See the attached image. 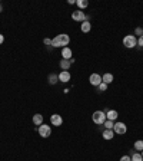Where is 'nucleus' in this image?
Segmentation results:
<instances>
[{"instance_id": "obj_1", "label": "nucleus", "mask_w": 143, "mask_h": 161, "mask_svg": "<svg viewBox=\"0 0 143 161\" xmlns=\"http://www.w3.org/2000/svg\"><path fill=\"white\" fill-rule=\"evenodd\" d=\"M70 43V36L69 35H66V33H60V35H57L52 39V48H66V46Z\"/></svg>"}, {"instance_id": "obj_2", "label": "nucleus", "mask_w": 143, "mask_h": 161, "mask_svg": "<svg viewBox=\"0 0 143 161\" xmlns=\"http://www.w3.org/2000/svg\"><path fill=\"white\" fill-rule=\"evenodd\" d=\"M123 46L125 48H129V49H133L137 46V37L135 35H126L123 37Z\"/></svg>"}, {"instance_id": "obj_3", "label": "nucleus", "mask_w": 143, "mask_h": 161, "mask_svg": "<svg viewBox=\"0 0 143 161\" xmlns=\"http://www.w3.org/2000/svg\"><path fill=\"white\" fill-rule=\"evenodd\" d=\"M92 120H93L94 124L103 125V124H105V121H106V112H103V111H94L93 115H92Z\"/></svg>"}, {"instance_id": "obj_4", "label": "nucleus", "mask_w": 143, "mask_h": 161, "mask_svg": "<svg viewBox=\"0 0 143 161\" xmlns=\"http://www.w3.org/2000/svg\"><path fill=\"white\" fill-rule=\"evenodd\" d=\"M37 132H39V135H40L42 138H49V137L52 135V128H50L49 125L42 124L40 127L37 128Z\"/></svg>"}, {"instance_id": "obj_5", "label": "nucleus", "mask_w": 143, "mask_h": 161, "mask_svg": "<svg viewBox=\"0 0 143 161\" xmlns=\"http://www.w3.org/2000/svg\"><path fill=\"white\" fill-rule=\"evenodd\" d=\"M113 132L114 134H117V135H123V134H126L127 132V127L125 122H114L113 125Z\"/></svg>"}, {"instance_id": "obj_6", "label": "nucleus", "mask_w": 143, "mask_h": 161, "mask_svg": "<svg viewBox=\"0 0 143 161\" xmlns=\"http://www.w3.org/2000/svg\"><path fill=\"white\" fill-rule=\"evenodd\" d=\"M72 19H73L74 22H85L86 20V15L83 10H74V12H72Z\"/></svg>"}, {"instance_id": "obj_7", "label": "nucleus", "mask_w": 143, "mask_h": 161, "mask_svg": "<svg viewBox=\"0 0 143 161\" xmlns=\"http://www.w3.org/2000/svg\"><path fill=\"white\" fill-rule=\"evenodd\" d=\"M89 82H90V85H93V87L97 88L99 85L102 83V76L99 74H92L89 76Z\"/></svg>"}, {"instance_id": "obj_8", "label": "nucleus", "mask_w": 143, "mask_h": 161, "mask_svg": "<svg viewBox=\"0 0 143 161\" xmlns=\"http://www.w3.org/2000/svg\"><path fill=\"white\" fill-rule=\"evenodd\" d=\"M50 124L54 125V127H60V125L63 124V118H62V115H59V114L50 115Z\"/></svg>"}, {"instance_id": "obj_9", "label": "nucleus", "mask_w": 143, "mask_h": 161, "mask_svg": "<svg viewBox=\"0 0 143 161\" xmlns=\"http://www.w3.org/2000/svg\"><path fill=\"white\" fill-rule=\"evenodd\" d=\"M70 78H72V75H70L69 70H62L60 74H59V81H60V82H63V83L69 82Z\"/></svg>"}, {"instance_id": "obj_10", "label": "nucleus", "mask_w": 143, "mask_h": 161, "mask_svg": "<svg viewBox=\"0 0 143 161\" xmlns=\"http://www.w3.org/2000/svg\"><path fill=\"white\" fill-rule=\"evenodd\" d=\"M72 55H73V52H72V49H70L69 46H66V48L62 49V58L66 59V61H70L72 59Z\"/></svg>"}, {"instance_id": "obj_11", "label": "nucleus", "mask_w": 143, "mask_h": 161, "mask_svg": "<svg viewBox=\"0 0 143 161\" xmlns=\"http://www.w3.org/2000/svg\"><path fill=\"white\" fill-rule=\"evenodd\" d=\"M117 117H119V114H117V111H114V109H109V111H106V120H109V121H116L117 120Z\"/></svg>"}, {"instance_id": "obj_12", "label": "nucleus", "mask_w": 143, "mask_h": 161, "mask_svg": "<svg viewBox=\"0 0 143 161\" xmlns=\"http://www.w3.org/2000/svg\"><path fill=\"white\" fill-rule=\"evenodd\" d=\"M90 29H92V23H90L89 20H85L82 25H80V30H82L83 33H89Z\"/></svg>"}, {"instance_id": "obj_13", "label": "nucleus", "mask_w": 143, "mask_h": 161, "mask_svg": "<svg viewBox=\"0 0 143 161\" xmlns=\"http://www.w3.org/2000/svg\"><path fill=\"white\" fill-rule=\"evenodd\" d=\"M33 124L37 125V127H40L43 124V115L42 114H34L33 115Z\"/></svg>"}, {"instance_id": "obj_14", "label": "nucleus", "mask_w": 143, "mask_h": 161, "mask_svg": "<svg viewBox=\"0 0 143 161\" xmlns=\"http://www.w3.org/2000/svg\"><path fill=\"white\" fill-rule=\"evenodd\" d=\"M102 135H103V138H105L106 141H110V140H113L114 132H113V129H105Z\"/></svg>"}, {"instance_id": "obj_15", "label": "nucleus", "mask_w": 143, "mask_h": 161, "mask_svg": "<svg viewBox=\"0 0 143 161\" xmlns=\"http://www.w3.org/2000/svg\"><path fill=\"white\" fill-rule=\"evenodd\" d=\"M102 82H105L106 85L112 83V82H113V75H112V74H105L102 76Z\"/></svg>"}, {"instance_id": "obj_16", "label": "nucleus", "mask_w": 143, "mask_h": 161, "mask_svg": "<svg viewBox=\"0 0 143 161\" xmlns=\"http://www.w3.org/2000/svg\"><path fill=\"white\" fill-rule=\"evenodd\" d=\"M59 66H60L63 70H67L72 66V63H70V61H66V59H62L60 62H59Z\"/></svg>"}, {"instance_id": "obj_17", "label": "nucleus", "mask_w": 143, "mask_h": 161, "mask_svg": "<svg viewBox=\"0 0 143 161\" xmlns=\"http://www.w3.org/2000/svg\"><path fill=\"white\" fill-rule=\"evenodd\" d=\"M49 83L50 85H56L57 82H59V75H56V74H50L49 75Z\"/></svg>"}, {"instance_id": "obj_18", "label": "nucleus", "mask_w": 143, "mask_h": 161, "mask_svg": "<svg viewBox=\"0 0 143 161\" xmlns=\"http://www.w3.org/2000/svg\"><path fill=\"white\" fill-rule=\"evenodd\" d=\"M76 4L79 6V10H83V9H86L89 6V2H87V0H77Z\"/></svg>"}, {"instance_id": "obj_19", "label": "nucleus", "mask_w": 143, "mask_h": 161, "mask_svg": "<svg viewBox=\"0 0 143 161\" xmlns=\"http://www.w3.org/2000/svg\"><path fill=\"white\" fill-rule=\"evenodd\" d=\"M133 147H135L136 153H142V151H143V141H142V140H140V141H136Z\"/></svg>"}, {"instance_id": "obj_20", "label": "nucleus", "mask_w": 143, "mask_h": 161, "mask_svg": "<svg viewBox=\"0 0 143 161\" xmlns=\"http://www.w3.org/2000/svg\"><path fill=\"white\" fill-rule=\"evenodd\" d=\"M130 158H132V161H143V157L140 153H133L130 155Z\"/></svg>"}, {"instance_id": "obj_21", "label": "nucleus", "mask_w": 143, "mask_h": 161, "mask_svg": "<svg viewBox=\"0 0 143 161\" xmlns=\"http://www.w3.org/2000/svg\"><path fill=\"white\" fill-rule=\"evenodd\" d=\"M105 129H113V125H114V122L113 121H109V120H106L105 121Z\"/></svg>"}, {"instance_id": "obj_22", "label": "nucleus", "mask_w": 143, "mask_h": 161, "mask_svg": "<svg viewBox=\"0 0 143 161\" xmlns=\"http://www.w3.org/2000/svg\"><path fill=\"white\" fill-rule=\"evenodd\" d=\"M97 89H99V92H106L107 91V85L105 82H102L100 85L97 87Z\"/></svg>"}, {"instance_id": "obj_23", "label": "nucleus", "mask_w": 143, "mask_h": 161, "mask_svg": "<svg viewBox=\"0 0 143 161\" xmlns=\"http://www.w3.org/2000/svg\"><path fill=\"white\" fill-rule=\"evenodd\" d=\"M135 35H137V36H142V35H143V29H142V28H136V29H135Z\"/></svg>"}, {"instance_id": "obj_24", "label": "nucleus", "mask_w": 143, "mask_h": 161, "mask_svg": "<svg viewBox=\"0 0 143 161\" xmlns=\"http://www.w3.org/2000/svg\"><path fill=\"white\" fill-rule=\"evenodd\" d=\"M137 46H139V48H143V35L140 37H137Z\"/></svg>"}, {"instance_id": "obj_25", "label": "nucleus", "mask_w": 143, "mask_h": 161, "mask_svg": "<svg viewBox=\"0 0 143 161\" xmlns=\"http://www.w3.org/2000/svg\"><path fill=\"white\" fill-rule=\"evenodd\" d=\"M43 43H45L46 46H52V39H49V37H46L45 40H43Z\"/></svg>"}, {"instance_id": "obj_26", "label": "nucleus", "mask_w": 143, "mask_h": 161, "mask_svg": "<svg viewBox=\"0 0 143 161\" xmlns=\"http://www.w3.org/2000/svg\"><path fill=\"white\" fill-rule=\"evenodd\" d=\"M120 161H132V158H130V155H123L120 158Z\"/></svg>"}, {"instance_id": "obj_27", "label": "nucleus", "mask_w": 143, "mask_h": 161, "mask_svg": "<svg viewBox=\"0 0 143 161\" xmlns=\"http://www.w3.org/2000/svg\"><path fill=\"white\" fill-rule=\"evenodd\" d=\"M3 42H4V36L0 33V45H3Z\"/></svg>"}, {"instance_id": "obj_28", "label": "nucleus", "mask_w": 143, "mask_h": 161, "mask_svg": "<svg viewBox=\"0 0 143 161\" xmlns=\"http://www.w3.org/2000/svg\"><path fill=\"white\" fill-rule=\"evenodd\" d=\"M2 10H3V6H2V4H0V12H2Z\"/></svg>"}, {"instance_id": "obj_29", "label": "nucleus", "mask_w": 143, "mask_h": 161, "mask_svg": "<svg viewBox=\"0 0 143 161\" xmlns=\"http://www.w3.org/2000/svg\"><path fill=\"white\" fill-rule=\"evenodd\" d=\"M140 154H142V157H143V151H142V153H140Z\"/></svg>"}]
</instances>
